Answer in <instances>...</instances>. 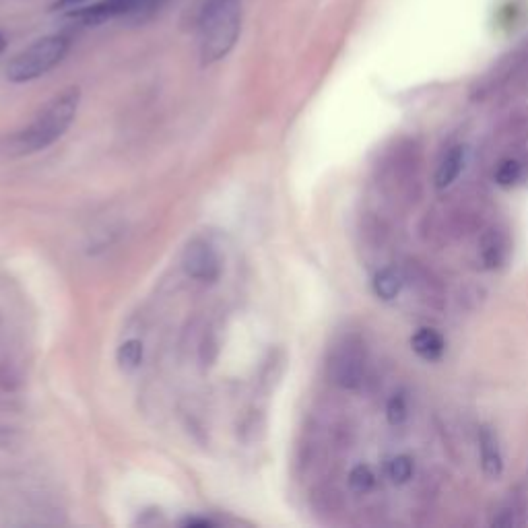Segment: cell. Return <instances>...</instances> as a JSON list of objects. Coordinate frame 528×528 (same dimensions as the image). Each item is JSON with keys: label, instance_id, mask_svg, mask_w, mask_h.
I'll list each match as a JSON object with an SVG mask.
<instances>
[{"label": "cell", "instance_id": "1", "mask_svg": "<svg viewBox=\"0 0 528 528\" xmlns=\"http://www.w3.org/2000/svg\"><path fill=\"white\" fill-rule=\"evenodd\" d=\"M81 89L69 87L54 95L50 102L31 118L29 124L0 139V157L17 159L40 153L64 137L77 118Z\"/></svg>", "mask_w": 528, "mask_h": 528}, {"label": "cell", "instance_id": "2", "mask_svg": "<svg viewBox=\"0 0 528 528\" xmlns=\"http://www.w3.org/2000/svg\"><path fill=\"white\" fill-rule=\"evenodd\" d=\"M242 31V0H207L198 17L201 62L215 64L234 50Z\"/></svg>", "mask_w": 528, "mask_h": 528}, {"label": "cell", "instance_id": "3", "mask_svg": "<svg viewBox=\"0 0 528 528\" xmlns=\"http://www.w3.org/2000/svg\"><path fill=\"white\" fill-rule=\"evenodd\" d=\"M69 38L46 36L19 52L7 66V77L13 83H29L50 73L69 52Z\"/></svg>", "mask_w": 528, "mask_h": 528}, {"label": "cell", "instance_id": "4", "mask_svg": "<svg viewBox=\"0 0 528 528\" xmlns=\"http://www.w3.org/2000/svg\"><path fill=\"white\" fill-rule=\"evenodd\" d=\"M368 370V353L366 345H363L357 337H345L330 359V374L333 380L345 388L355 390L363 384Z\"/></svg>", "mask_w": 528, "mask_h": 528}, {"label": "cell", "instance_id": "5", "mask_svg": "<svg viewBox=\"0 0 528 528\" xmlns=\"http://www.w3.org/2000/svg\"><path fill=\"white\" fill-rule=\"evenodd\" d=\"M182 267H184L188 277H192L196 281H203V283H213L221 277L223 260H221V256L213 244H209L205 240H194L184 250Z\"/></svg>", "mask_w": 528, "mask_h": 528}, {"label": "cell", "instance_id": "6", "mask_svg": "<svg viewBox=\"0 0 528 528\" xmlns=\"http://www.w3.org/2000/svg\"><path fill=\"white\" fill-rule=\"evenodd\" d=\"M161 3L163 0H102V3H97L93 7L75 11L73 17H77L85 25H99L116 17H130V15L153 11Z\"/></svg>", "mask_w": 528, "mask_h": 528}, {"label": "cell", "instance_id": "7", "mask_svg": "<svg viewBox=\"0 0 528 528\" xmlns=\"http://www.w3.org/2000/svg\"><path fill=\"white\" fill-rule=\"evenodd\" d=\"M479 458H481V469L489 479H498L504 473V456L502 448L489 425H483L479 429Z\"/></svg>", "mask_w": 528, "mask_h": 528}, {"label": "cell", "instance_id": "8", "mask_svg": "<svg viewBox=\"0 0 528 528\" xmlns=\"http://www.w3.org/2000/svg\"><path fill=\"white\" fill-rule=\"evenodd\" d=\"M411 349L425 361H438L444 355L446 343L436 328L421 326L411 337Z\"/></svg>", "mask_w": 528, "mask_h": 528}, {"label": "cell", "instance_id": "9", "mask_svg": "<svg viewBox=\"0 0 528 528\" xmlns=\"http://www.w3.org/2000/svg\"><path fill=\"white\" fill-rule=\"evenodd\" d=\"M508 250L510 246H508V238L504 231L489 229L487 234L481 238V246H479L481 262L485 264V269H498L500 264L506 260Z\"/></svg>", "mask_w": 528, "mask_h": 528}, {"label": "cell", "instance_id": "10", "mask_svg": "<svg viewBox=\"0 0 528 528\" xmlns=\"http://www.w3.org/2000/svg\"><path fill=\"white\" fill-rule=\"evenodd\" d=\"M462 168H465V147L456 145L448 153H444V157L438 163V170L434 176L436 188L444 190V188L452 186L458 180Z\"/></svg>", "mask_w": 528, "mask_h": 528}, {"label": "cell", "instance_id": "11", "mask_svg": "<svg viewBox=\"0 0 528 528\" xmlns=\"http://www.w3.org/2000/svg\"><path fill=\"white\" fill-rule=\"evenodd\" d=\"M405 279H409L415 285V289L421 293L423 300L432 302V304L442 302V287H440V281L436 277H432V273L425 271L421 267V264L411 262L407 273H405Z\"/></svg>", "mask_w": 528, "mask_h": 528}, {"label": "cell", "instance_id": "12", "mask_svg": "<svg viewBox=\"0 0 528 528\" xmlns=\"http://www.w3.org/2000/svg\"><path fill=\"white\" fill-rule=\"evenodd\" d=\"M405 285V273L399 271L396 267H386L382 271L376 273L374 281H372V287H374V293L380 297L382 302H392L399 297L401 289Z\"/></svg>", "mask_w": 528, "mask_h": 528}, {"label": "cell", "instance_id": "13", "mask_svg": "<svg viewBox=\"0 0 528 528\" xmlns=\"http://www.w3.org/2000/svg\"><path fill=\"white\" fill-rule=\"evenodd\" d=\"M413 473H415V462L411 456L407 454H399L388 460L386 465V475L392 483L396 485H405L413 479Z\"/></svg>", "mask_w": 528, "mask_h": 528}, {"label": "cell", "instance_id": "14", "mask_svg": "<svg viewBox=\"0 0 528 528\" xmlns=\"http://www.w3.org/2000/svg\"><path fill=\"white\" fill-rule=\"evenodd\" d=\"M524 514H526L524 504H522L518 498H512L510 502H506V504L498 510V514L493 516L491 524H493V526H500V528L520 526V524H524Z\"/></svg>", "mask_w": 528, "mask_h": 528}, {"label": "cell", "instance_id": "15", "mask_svg": "<svg viewBox=\"0 0 528 528\" xmlns=\"http://www.w3.org/2000/svg\"><path fill=\"white\" fill-rule=\"evenodd\" d=\"M493 176H495V182H498L500 186L510 188V186H514V184H518L522 180L524 165H522V161L508 157V159L498 163V168H495Z\"/></svg>", "mask_w": 528, "mask_h": 528}, {"label": "cell", "instance_id": "16", "mask_svg": "<svg viewBox=\"0 0 528 528\" xmlns=\"http://www.w3.org/2000/svg\"><path fill=\"white\" fill-rule=\"evenodd\" d=\"M116 357H118V363H120L122 370H137L143 361V343L139 339L124 341L118 347Z\"/></svg>", "mask_w": 528, "mask_h": 528}, {"label": "cell", "instance_id": "17", "mask_svg": "<svg viewBox=\"0 0 528 528\" xmlns=\"http://www.w3.org/2000/svg\"><path fill=\"white\" fill-rule=\"evenodd\" d=\"M349 485L355 493H368L374 489L376 485V475L372 471V467L368 465H357L351 473H349Z\"/></svg>", "mask_w": 528, "mask_h": 528}, {"label": "cell", "instance_id": "18", "mask_svg": "<svg viewBox=\"0 0 528 528\" xmlns=\"http://www.w3.org/2000/svg\"><path fill=\"white\" fill-rule=\"evenodd\" d=\"M386 417H388V423L394 427L403 425L409 419V403L403 394H394L392 399L388 401Z\"/></svg>", "mask_w": 528, "mask_h": 528}, {"label": "cell", "instance_id": "19", "mask_svg": "<svg viewBox=\"0 0 528 528\" xmlns=\"http://www.w3.org/2000/svg\"><path fill=\"white\" fill-rule=\"evenodd\" d=\"M85 3V0H56V5H54V9L58 11V9H77L79 5H83Z\"/></svg>", "mask_w": 528, "mask_h": 528}, {"label": "cell", "instance_id": "20", "mask_svg": "<svg viewBox=\"0 0 528 528\" xmlns=\"http://www.w3.org/2000/svg\"><path fill=\"white\" fill-rule=\"evenodd\" d=\"M3 48H5V38L0 36V52H3Z\"/></svg>", "mask_w": 528, "mask_h": 528}]
</instances>
